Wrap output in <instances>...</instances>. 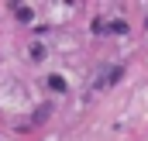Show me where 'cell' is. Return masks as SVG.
Instances as JSON below:
<instances>
[{"label":"cell","mask_w":148,"mask_h":141,"mask_svg":"<svg viewBox=\"0 0 148 141\" xmlns=\"http://www.w3.org/2000/svg\"><path fill=\"white\" fill-rule=\"evenodd\" d=\"M48 90L52 93H66V79L62 76H48Z\"/></svg>","instance_id":"1"},{"label":"cell","mask_w":148,"mask_h":141,"mask_svg":"<svg viewBox=\"0 0 148 141\" xmlns=\"http://www.w3.org/2000/svg\"><path fill=\"white\" fill-rule=\"evenodd\" d=\"M110 31H114V35H124V31H127V24H124V21H114Z\"/></svg>","instance_id":"2"},{"label":"cell","mask_w":148,"mask_h":141,"mask_svg":"<svg viewBox=\"0 0 148 141\" xmlns=\"http://www.w3.org/2000/svg\"><path fill=\"white\" fill-rule=\"evenodd\" d=\"M31 59H38V62L45 59V48H41V45H31Z\"/></svg>","instance_id":"3"}]
</instances>
